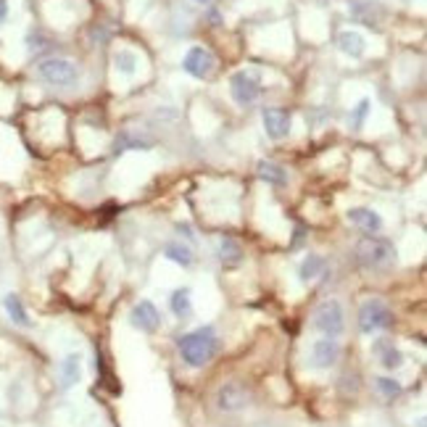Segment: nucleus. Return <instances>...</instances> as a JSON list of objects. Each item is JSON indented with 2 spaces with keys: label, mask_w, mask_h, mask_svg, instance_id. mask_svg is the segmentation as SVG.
Wrapping results in <instances>:
<instances>
[{
  "label": "nucleus",
  "mask_w": 427,
  "mask_h": 427,
  "mask_svg": "<svg viewBox=\"0 0 427 427\" xmlns=\"http://www.w3.org/2000/svg\"><path fill=\"white\" fill-rule=\"evenodd\" d=\"M179 353L187 367H206L217 353V335L211 327H198L179 338Z\"/></svg>",
  "instance_id": "1"
},
{
  "label": "nucleus",
  "mask_w": 427,
  "mask_h": 427,
  "mask_svg": "<svg viewBox=\"0 0 427 427\" xmlns=\"http://www.w3.org/2000/svg\"><path fill=\"white\" fill-rule=\"evenodd\" d=\"M356 259L364 264L367 269H385L395 262V248L391 240L385 238H362L356 243Z\"/></svg>",
  "instance_id": "2"
},
{
  "label": "nucleus",
  "mask_w": 427,
  "mask_h": 427,
  "mask_svg": "<svg viewBox=\"0 0 427 427\" xmlns=\"http://www.w3.org/2000/svg\"><path fill=\"white\" fill-rule=\"evenodd\" d=\"M37 72L45 82H50L55 88H72L79 79L77 64H72L69 58H45V61H40Z\"/></svg>",
  "instance_id": "3"
},
{
  "label": "nucleus",
  "mask_w": 427,
  "mask_h": 427,
  "mask_svg": "<svg viewBox=\"0 0 427 427\" xmlns=\"http://www.w3.org/2000/svg\"><path fill=\"white\" fill-rule=\"evenodd\" d=\"M314 327L325 338H338L340 332L346 330V314H343V306L335 298H327V301H322L317 306V311H314Z\"/></svg>",
  "instance_id": "4"
},
{
  "label": "nucleus",
  "mask_w": 427,
  "mask_h": 427,
  "mask_svg": "<svg viewBox=\"0 0 427 427\" xmlns=\"http://www.w3.org/2000/svg\"><path fill=\"white\" fill-rule=\"evenodd\" d=\"M230 93L238 106H251L253 100L262 95V77H259V72L256 69L235 72L230 79Z\"/></svg>",
  "instance_id": "5"
},
{
  "label": "nucleus",
  "mask_w": 427,
  "mask_h": 427,
  "mask_svg": "<svg viewBox=\"0 0 427 427\" xmlns=\"http://www.w3.org/2000/svg\"><path fill=\"white\" fill-rule=\"evenodd\" d=\"M391 325H393V314L380 298L364 301L362 309H359V330L362 332L370 335V332H377V330H388Z\"/></svg>",
  "instance_id": "6"
},
{
  "label": "nucleus",
  "mask_w": 427,
  "mask_h": 427,
  "mask_svg": "<svg viewBox=\"0 0 427 427\" xmlns=\"http://www.w3.org/2000/svg\"><path fill=\"white\" fill-rule=\"evenodd\" d=\"M214 401H217V409H219V412L235 414V412H240V409H245V406L251 404V391L243 383H238V380H232V383L219 385Z\"/></svg>",
  "instance_id": "7"
},
{
  "label": "nucleus",
  "mask_w": 427,
  "mask_h": 427,
  "mask_svg": "<svg viewBox=\"0 0 427 427\" xmlns=\"http://www.w3.org/2000/svg\"><path fill=\"white\" fill-rule=\"evenodd\" d=\"M182 69H185L190 77L196 79H208L214 74V69H217V58L211 50L206 48H190L182 58Z\"/></svg>",
  "instance_id": "8"
},
{
  "label": "nucleus",
  "mask_w": 427,
  "mask_h": 427,
  "mask_svg": "<svg viewBox=\"0 0 427 427\" xmlns=\"http://www.w3.org/2000/svg\"><path fill=\"white\" fill-rule=\"evenodd\" d=\"M264 130L272 140H283L290 135V114L283 109H264L262 111Z\"/></svg>",
  "instance_id": "9"
},
{
  "label": "nucleus",
  "mask_w": 427,
  "mask_h": 427,
  "mask_svg": "<svg viewBox=\"0 0 427 427\" xmlns=\"http://www.w3.org/2000/svg\"><path fill=\"white\" fill-rule=\"evenodd\" d=\"M130 319H132V325H135L137 330H142V332H156L158 325H161V314H158V309H156L151 301H140V304H135Z\"/></svg>",
  "instance_id": "10"
},
{
  "label": "nucleus",
  "mask_w": 427,
  "mask_h": 427,
  "mask_svg": "<svg viewBox=\"0 0 427 427\" xmlns=\"http://www.w3.org/2000/svg\"><path fill=\"white\" fill-rule=\"evenodd\" d=\"M340 359V343L335 338H325L317 340L311 346V364L319 367V370H327Z\"/></svg>",
  "instance_id": "11"
},
{
  "label": "nucleus",
  "mask_w": 427,
  "mask_h": 427,
  "mask_svg": "<svg viewBox=\"0 0 427 427\" xmlns=\"http://www.w3.org/2000/svg\"><path fill=\"white\" fill-rule=\"evenodd\" d=\"M346 219H348L353 227L370 232V235L383 230V219H380V214H377V211H372V208H348Z\"/></svg>",
  "instance_id": "12"
},
{
  "label": "nucleus",
  "mask_w": 427,
  "mask_h": 427,
  "mask_svg": "<svg viewBox=\"0 0 427 427\" xmlns=\"http://www.w3.org/2000/svg\"><path fill=\"white\" fill-rule=\"evenodd\" d=\"M372 351L377 353V359H380V364H383L385 370H398L401 364H404V353L395 348L391 340H374Z\"/></svg>",
  "instance_id": "13"
},
{
  "label": "nucleus",
  "mask_w": 427,
  "mask_h": 427,
  "mask_svg": "<svg viewBox=\"0 0 427 427\" xmlns=\"http://www.w3.org/2000/svg\"><path fill=\"white\" fill-rule=\"evenodd\" d=\"M338 48L346 55H351V58H362V55L367 53V40H364L359 32L346 29V32L338 34Z\"/></svg>",
  "instance_id": "14"
},
{
  "label": "nucleus",
  "mask_w": 427,
  "mask_h": 427,
  "mask_svg": "<svg viewBox=\"0 0 427 427\" xmlns=\"http://www.w3.org/2000/svg\"><path fill=\"white\" fill-rule=\"evenodd\" d=\"M164 253L166 259H172V262L179 264V266H190V264H193V248L185 245L182 240H169L164 245Z\"/></svg>",
  "instance_id": "15"
},
{
  "label": "nucleus",
  "mask_w": 427,
  "mask_h": 427,
  "mask_svg": "<svg viewBox=\"0 0 427 427\" xmlns=\"http://www.w3.org/2000/svg\"><path fill=\"white\" fill-rule=\"evenodd\" d=\"M259 177L269 185H285L287 182V172L285 166L274 164V161H259Z\"/></svg>",
  "instance_id": "16"
},
{
  "label": "nucleus",
  "mask_w": 427,
  "mask_h": 427,
  "mask_svg": "<svg viewBox=\"0 0 427 427\" xmlns=\"http://www.w3.org/2000/svg\"><path fill=\"white\" fill-rule=\"evenodd\" d=\"M219 259H222V264H240L243 262L240 243H235L232 238H222L219 240Z\"/></svg>",
  "instance_id": "17"
},
{
  "label": "nucleus",
  "mask_w": 427,
  "mask_h": 427,
  "mask_svg": "<svg viewBox=\"0 0 427 427\" xmlns=\"http://www.w3.org/2000/svg\"><path fill=\"white\" fill-rule=\"evenodd\" d=\"M169 306L175 311L177 317H190V311H193V304H190V290L182 287V290H175L172 298H169Z\"/></svg>",
  "instance_id": "18"
},
{
  "label": "nucleus",
  "mask_w": 427,
  "mask_h": 427,
  "mask_svg": "<svg viewBox=\"0 0 427 427\" xmlns=\"http://www.w3.org/2000/svg\"><path fill=\"white\" fill-rule=\"evenodd\" d=\"M322 269H325V259H322V256H306L304 264H301V269H298V277H301L304 283H309V280L319 277Z\"/></svg>",
  "instance_id": "19"
},
{
  "label": "nucleus",
  "mask_w": 427,
  "mask_h": 427,
  "mask_svg": "<svg viewBox=\"0 0 427 427\" xmlns=\"http://www.w3.org/2000/svg\"><path fill=\"white\" fill-rule=\"evenodd\" d=\"M114 66L124 77H132L137 72V55L132 53V50H119V53L114 55Z\"/></svg>",
  "instance_id": "20"
},
{
  "label": "nucleus",
  "mask_w": 427,
  "mask_h": 427,
  "mask_svg": "<svg viewBox=\"0 0 427 427\" xmlns=\"http://www.w3.org/2000/svg\"><path fill=\"white\" fill-rule=\"evenodd\" d=\"M3 306H6L8 317H11L16 325H22V327H27V325H29V319H27V311H24L19 296H6V298H3Z\"/></svg>",
  "instance_id": "21"
},
{
  "label": "nucleus",
  "mask_w": 427,
  "mask_h": 427,
  "mask_svg": "<svg viewBox=\"0 0 427 427\" xmlns=\"http://www.w3.org/2000/svg\"><path fill=\"white\" fill-rule=\"evenodd\" d=\"M61 380H64V388H72V385L79 380V359L77 356H66L61 362Z\"/></svg>",
  "instance_id": "22"
},
{
  "label": "nucleus",
  "mask_w": 427,
  "mask_h": 427,
  "mask_svg": "<svg viewBox=\"0 0 427 427\" xmlns=\"http://www.w3.org/2000/svg\"><path fill=\"white\" fill-rule=\"evenodd\" d=\"M374 388H377V393L383 395V398H388V401H393V398H398L401 395V383H395V380H391V377H377L374 380Z\"/></svg>",
  "instance_id": "23"
},
{
  "label": "nucleus",
  "mask_w": 427,
  "mask_h": 427,
  "mask_svg": "<svg viewBox=\"0 0 427 427\" xmlns=\"http://www.w3.org/2000/svg\"><path fill=\"white\" fill-rule=\"evenodd\" d=\"M367 114H370V98H362L359 100V106H356V111H353V116H351V124L359 130L364 124V116H367Z\"/></svg>",
  "instance_id": "24"
},
{
  "label": "nucleus",
  "mask_w": 427,
  "mask_h": 427,
  "mask_svg": "<svg viewBox=\"0 0 427 427\" xmlns=\"http://www.w3.org/2000/svg\"><path fill=\"white\" fill-rule=\"evenodd\" d=\"M6 16H8V3L0 0V22H6Z\"/></svg>",
  "instance_id": "25"
},
{
  "label": "nucleus",
  "mask_w": 427,
  "mask_h": 427,
  "mask_svg": "<svg viewBox=\"0 0 427 427\" xmlns=\"http://www.w3.org/2000/svg\"><path fill=\"white\" fill-rule=\"evenodd\" d=\"M201 3H206V0H201Z\"/></svg>",
  "instance_id": "26"
}]
</instances>
